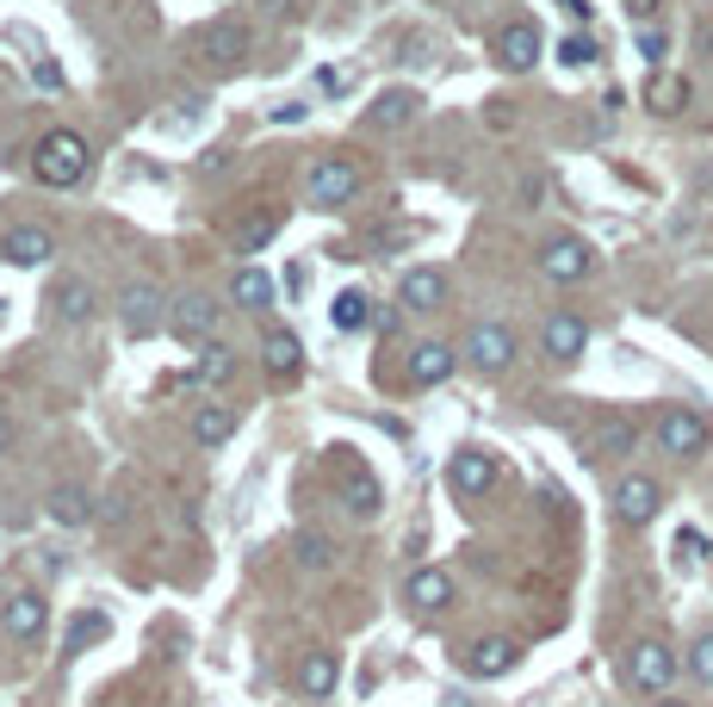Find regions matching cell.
Returning <instances> with one entry per match:
<instances>
[{
    "label": "cell",
    "mask_w": 713,
    "mask_h": 707,
    "mask_svg": "<svg viewBox=\"0 0 713 707\" xmlns=\"http://www.w3.org/2000/svg\"><path fill=\"white\" fill-rule=\"evenodd\" d=\"M87 168H94V149H87V137L81 131H50V137H38V156H32V174L44 180V187H81L87 180Z\"/></svg>",
    "instance_id": "cell-1"
},
{
    "label": "cell",
    "mask_w": 713,
    "mask_h": 707,
    "mask_svg": "<svg viewBox=\"0 0 713 707\" xmlns=\"http://www.w3.org/2000/svg\"><path fill=\"white\" fill-rule=\"evenodd\" d=\"M329 478H335V503H348V516H360V521L379 516L385 485L373 478V466L354 447H329Z\"/></svg>",
    "instance_id": "cell-2"
},
{
    "label": "cell",
    "mask_w": 713,
    "mask_h": 707,
    "mask_svg": "<svg viewBox=\"0 0 713 707\" xmlns=\"http://www.w3.org/2000/svg\"><path fill=\"white\" fill-rule=\"evenodd\" d=\"M360 193V168L354 156H317L311 174H304V199L317 205V211H335V205H348Z\"/></svg>",
    "instance_id": "cell-3"
},
{
    "label": "cell",
    "mask_w": 713,
    "mask_h": 707,
    "mask_svg": "<svg viewBox=\"0 0 713 707\" xmlns=\"http://www.w3.org/2000/svg\"><path fill=\"white\" fill-rule=\"evenodd\" d=\"M187 50L211 69H237L242 56H249V32H242L237 19H206V25H192Z\"/></svg>",
    "instance_id": "cell-4"
},
{
    "label": "cell",
    "mask_w": 713,
    "mask_h": 707,
    "mask_svg": "<svg viewBox=\"0 0 713 707\" xmlns=\"http://www.w3.org/2000/svg\"><path fill=\"white\" fill-rule=\"evenodd\" d=\"M707 440H713V428H707L701 409H664V416H658V447H664L670 459L707 454Z\"/></svg>",
    "instance_id": "cell-5"
},
{
    "label": "cell",
    "mask_w": 713,
    "mask_h": 707,
    "mask_svg": "<svg viewBox=\"0 0 713 707\" xmlns=\"http://www.w3.org/2000/svg\"><path fill=\"white\" fill-rule=\"evenodd\" d=\"M118 323H125L130 342H149V335L168 323V304H161V292L149 280H137V285H125V292H118Z\"/></svg>",
    "instance_id": "cell-6"
},
{
    "label": "cell",
    "mask_w": 713,
    "mask_h": 707,
    "mask_svg": "<svg viewBox=\"0 0 713 707\" xmlns=\"http://www.w3.org/2000/svg\"><path fill=\"white\" fill-rule=\"evenodd\" d=\"M627 683L646 695H664L670 683H677V652H670L664 640H639L633 652H627Z\"/></svg>",
    "instance_id": "cell-7"
},
{
    "label": "cell",
    "mask_w": 713,
    "mask_h": 707,
    "mask_svg": "<svg viewBox=\"0 0 713 707\" xmlns=\"http://www.w3.org/2000/svg\"><path fill=\"white\" fill-rule=\"evenodd\" d=\"M491 56H496L503 75H527V69L539 63V25H534V19H508V25H496Z\"/></svg>",
    "instance_id": "cell-8"
},
{
    "label": "cell",
    "mask_w": 713,
    "mask_h": 707,
    "mask_svg": "<svg viewBox=\"0 0 713 707\" xmlns=\"http://www.w3.org/2000/svg\"><path fill=\"white\" fill-rule=\"evenodd\" d=\"M218 323H223V304L218 299H175L168 304V330H175V342L199 347V342H218Z\"/></svg>",
    "instance_id": "cell-9"
},
{
    "label": "cell",
    "mask_w": 713,
    "mask_h": 707,
    "mask_svg": "<svg viewBox=\"0 0 713 707\" xmlns=\"http://www.w3.org/2000/svg\"><path fill=\"white\" fill-rule=\"evenodd\" d=\"M589 268H596V249H589L584 236H553L546 249H539V273L558 285H577L589 280Z\"/></svg>",
    "instance_id": "cell-10"
},
{
    "label": "cell",
    "mask_w": 713,
    "mask_h": 707,
    "mask_svg": "<svg viewBox=\"0 0 713 707\" xmlns=\"http://www.w3.org/2000/svg\"><path fill=\"white\" fill-rule=\"evenodd\" d=\"M465 361L478 366V373H508L515 366V330L508 323H478L472 335H465Z\"/></svg>",
    "instance_id": "cell-11"
},
{
    "label": "cell",
    "mask_w": 713,
    "mask_h": 707,
    "mask_svg": "<svg viewBox=\"0 0 713 707\" xmlns=\"http://www.w3.org/2000/svg\"><path fill=\"white\" fill-rule=\"evenodd\" d=\"M658 503H664V490H658V478H646V471H627L615 485V516L627 521V528H646V521L658 516Z\"/></svg>",
    "instance_id": "cell-12"
},
{
    "label": "cell",
    "mask_w": 713,
    "mask_h": 707,
    "mask_svg": "<svg viewBox=\"0 0 713 707\" xmlns=\"http://www.w3.org/2000/svg\"><path fill=\"white\" fill-rule=\"evenodd\" d=\"M539 347H546L558 366H570V361L589 347V323H584L577 311H553L546 323H539Z\"/></svg>",
    "instance_id": "cell-13"
},
{
    "label": "cell",
    "mask_w": 713,
    "mask_h": 707,
    "mask_svg": "<svg viewBox=\"0 0 713 707\" xmlns=\"http://www.w3.org/2000/svg\"><path fill=\"white\" fill-rule=\"evenodd\" d=\"M0 627L13 633L19 645H38L50 627V602L38 596V590H19V596H7V609H0Z\"/></svg>",
    "instance_id": "cell-14"
},
{
    "label": "cell",
    "mask_w": 713,
    "mask_h": 707,
    "mask_svg": "<svg viewBox=\"0 0 713 707\" xmlns=\"http://www.w3.org/2000/svg\"><path fill=\"white\" fill-rule=\"evenodd\" d=\"M447 485L460 490V497H484L496 485V459L484 447H460V454L447 459Z\"/></svg>",
    "instance_id": "cell-15"
},
{
    "label": "cell",
    "mask_w": 713,
    "mask_h": 707,
    "mask_svg": "<svg viewBox=\"0 0 713 707\" xmlns=\"http://www.w3.org/2000/svg\"><path fill=\"white\" fill-rule=\"evenodd\" d=\"M0 254H7L13 268H44V261H56V236H50L44 223H19V230H7Z\"/></svg>",
    "instance_id": "cell-16"
},
{
    "label": "cell",
    "mask_w": 713,
    "mask_h": 707,
    "mask_svg": "<svg viewBox=\"0 0 713 707\" xmlns=\"http://www.w3.org/2000/svg\"><path fill=\"white\" fill-rule=\"evenodd\" d=\"M453 366H460V354H453L447 342H416L410 361H403V378H410V385H447Z\"/></svg>",
    "instance_id": "cell-17"
},
{
    "label": "cell",
    "mask_w": 713,
    "mask_h": 707,
    "mask_svg": "<svg viewBox=\"0 0 713 707\" xmlns=\"http://www.w3.org/2000/svg\"><path fill=\"white\" fill-rule=\"evenodd\" d=\"M94 285L87 280H56L50 285V316H56V323H69V330H81V323H94Z\"/></svg>",
    "instance_id": "cell-18"
},
{
    "label": "cell",
    "mask_w": 713,
    "mask_h": 707,
    "mask_svg": "<svg viewBox=\"0 0 713 707\" xmlns=\"http://www.w3.org/2000/svg\"><path fill=\"white\" fill-rule=\"evenodd\" d=\"M403 596H410V609L441 614V609H453V578H447L441 565H422V571H410V583H403Z\"/></svg>",
    "instance_id": "cell-19"
},
{
    "label": "cell",
    "mask_w": 713,
    "mask_h": 707,
    "mask_svg": "<svg viewBox=\"0 0 713 707\" xmlns=\"http://www.w3.org/2000/svg\"><path fill=\"white\" fill-rule=\"evenodd\" d=\"M639 447V423L633 416H596V428H589V454L596 459H620Z\"/></svg>",
    "instance_id": "cell-20"
},
{
    "label": "cell",
    "mask_w": 713,
    "mask_h": 707,
    "mask_svg": "<svg viewBox=\"0 0 713 707\" xmlns=\"http://www.w3.org/2000/svg\"><path fill=\"white\" fill-rule=\"evenodd\" d=\"M515 664H522V645L503 640V633H496V640H478L472 652H465V676H508Z\"/></svg>",
    "instance_id": "cell-21"
},
{
    "label": "cell",
    "mask_w": 713,
    "mask_h": 707,
    "mask_svg": "<svg viewBox=\"0 0 713 707\" xmlns=\"http://www.w3.org/2000/svg\"><path fill=\"white\" fill-rule=\"evenodd\" d=\"M230 373H237V354H230L223 342H199V347H192V366H187V385H192V392L223 385Z\"/></svg>",
    "instance_id": "cell-22"
},
{
    "label": "cell",
    "mask_w": 713,
    "mask_h": 707,
    "mask_svg": "<svg viewBox=\"0 0 713 707\" xmlns=\"http://www.w3.org/2000/svg\"><path fill=\"white\" fill-rule=\"evenodd\" d=\"M416 112H422V94H416V87H385V94L373 100V112H366V125H373V131H397V125H410Z\"/></svg>",
    "instance_id": "cell-23"
},
{
    "label": "cell",
    "mask_w": 713,
    "mask_h": 707,
    "mask_svg": "<svg viewBox=\"0 0 713 707\" xmlns=\"http://www.w3.org/2000/svg\"><path fill=\"white\" fill-rule=\"evenodd\" d=\"M273 236H280V211H273V205H254L249 218H237V230H230V249H237V254H261Z\"/></svg>",
    "instance_id": "cell-24"
},
{
    "label": "cell",
    "mask_w": 713,
    "mask_h": 707,
    "mask_svg": "<svg viewBox=\"0 0 713 707\" xmlns=\"http://www.w3.org/2000/svg\"><path fill=\"white\" fill-rule=\"evenodd\" d=\"M335 683H342V664H335V652H304V658H298V689H304V701H329Z\"/></svg>",
    "instance_id": "cell-25"
},
{
    "label": "cell",
    "mask_w": 713,
    "mask_h": 707,
    "mask_svg": "<svg viewBox=\"0 0 713 707\" xmlns=\"http://www.w3.org/2000/svg\"><path fill=\"white\" fill-rule=\"evenodd\" d=\"M261 361H268V373L273 378H292L304 366V342H298V330H280L273 323L268 335H261Z\"/></svg>",
    "instance_id": "cell-26"
},
{
    "label": "cell",
    "mask_w": 713,
    "mask_h": 707,
    "mask_svg": "<svg viewBox=\"0 0 713 707\" xmlns=\"http://www.w3.org/2000/svg\"><path fill=\"white\" fill-rule=\"evenodd\" d=\"M441 299H447V280L434 268H410L403 285H397V304H403V311H434Z\"/></svg>",
    "instance_id": "cell-27"
},
{
    "label": "cell",
    "mask_w": 713,
    "mask_h": 707,
    "mask_svg": "<svg viewBox=\"0 0 713 707\" xmlns=\"http://www.w3.org/2000/svg\"><path fill=\"white\" fill-rule=\"evenodd\" d=\"M187 428H192V440H199V447H223V440L237 435V404H199Z\"/></svg>",
    "instance_id": "cell-28"
},
{
    "label": "cell",
    "mask_w": 713,
    "mask_h": 707,
    "mask_svg": "<svg viewBox=\"0 0 713 707\" xmlns=\"http://www.w3.org/2000/svg\"><path fill=\"white\" fill-rule=\"evenodd\" d=\"M50 521H63V528H87L94 521V497L81 485H56L50 490Z\"/></svg>",
    "instance_id": "cell-29"
},
{
    "label": "cell",
    "mask_w": 713,
    "mask_h": 707,
    "mask_svg": "<svg viewBox=\"0 0 713 707\" xmlns=\"http://www.w3.org/2000/svg\"><path fill=\"white\" fill-rule=\"evenodd\" d=\"M230 299H237V311H268V304H273V280L261 268H237V273H230Z\"/></svg>",
    "instance_id": "cell-30"
},
{
    "label": "cell",
    "mask_w": 713,
    "mask_h": 707,
    "mask_svg": "<svg viewBox=\"0 0 713 707\" xmlns=\"http://www.w3.org/2000/svg\"><path fill=\"white\" fill-rule=\"evenodd\" d=\"M292 559H298L304 571H329L335 565V540L323 534V528H298V534H292Z\"/></svg>",
    "instance_id": "cell-31"
},
{
    "label": "cell",
    "mask_w": 713,
    "mask_h": 707,
    "mask_svg": "<svg viewBox=\"0 0 713 707\" xmlns=\"http://www.w3.org/2000/svg\"><path fill=\"white\" fill-rule=\"evenodd\" d=\"M329 323H335V335H360L366 323H373V299H366V292H342V299L329 304Z\"/></svg>",
    "instance_id": "cell-32"
},
{
    "label": "cell",
    "mask_w": 713,
    "mask_h": 707,
    "mask_svg": "<svg viewBox=\"0 0 713 707\" xmlns=\"http://www.w3.org/2000/svg\"><path fill=\"white\" fill-rule=\"evenodd\" d=\"M646 106L664 112V118H670V112H682V106H689V81H682V75H651L646 81Z\"/></svg>",
    "instance_id": "cell-33"
},
{
    "label": "cell",
    "mask_w": 713,
    "mask_h": 707,
    "mask_svg": "<svg viewBox=\"0 0 713 707\" xmlns=\"http://www.w3.org/2000/svg\"><path fill=\"white\" fill-rule=\"evenodd\" d=\"M106 633H112V621H106V614H75V627H69V652H87V645H94V640H106Z\"/></svg>",
    "instance_id": "cell-34"
},
{
    "label": "cell",
    "mask_w": 713,
    "mask_h": 707,
    "mask_svg": "<svg viewBox=\"0 0 713 707\" xmlns=\"http://www.w3.org/2000/svg\"><path fill=\"white\" fill-rule=\"evenodd\" d=\"M689 676L713 689V633H701V640L689 645Z\"/></svg>",
    "instance_id": "cell-35"
},
{
    "label": "cell",
    "mask_w": 713,
    "mask_h": 707,
    "mask_svg": "<svg viewBox=\"0 0 713 707\" xmlns=\"http://www.w3.org/2000/svg\"><path fill=\"white\" fill-rule=\"evenodd\" d=\"M707 534H701V528H682L677 534V565H701V559H707Z\"/></svg>",
    "instance_id": "cell-36"
},
{
    "label": "cell",
    "mask_w": 713,
    "mask_h": 707,
    "mask_svg": "<svg viewBox=\"0 0 713 707\" xmlns=\"http://www.w3.org/2000/svg\"><path fill=\"white\" fill-rule=\"evenodd\" d=\"M596 56H602V50L589 44V38H565V44H558V63H570V69H584V63H596Z\"/></svg>",
    "instance_id": "cell-37"
},
{
    "label": "cell",
    "mask_w": 713,
    "mask_h": 707,
    "mask_svg": "<svg viewBox=\"0 0 713 707\" xmlns=\"http://www.w3.org/2000/svg\"><path fill=\"white\" fill-rule=\"evenodd\" d=\"M317 87L342 100V94H354V75H348V69H317Z\"/></svg>",
    "instance_id": "cell-38"
},
{
    "label": "cell",
    "mask_w": 713,
    "mask_h": 707,
    "mask_svg": "<svg viewBox=\"0 0 713 707\" xmlns=\"http://www.w3.org/2000/svg\"><path fill=\"white\" fill-rule=\"evenodd\" d=\"M639 56H646V63L664 56V32H658V25H639Z\"/></svg>",
    "instance_id": "cell-39"
},
{
    "label": "cell",
    "mask_w": 713,
    "mask_h": 707,
    "mask_svg": "<svg viewBox=\"0 0 713 707\" xmlns=\"http://www.w3.org/2000/svg\"><path fill=\"white\" fill-rule=\"evenodd\" d=\"M32 81L56 94V87H63V69H56V63H32Z\"/></svg>",
    "instance_id": "cell-40"
},
{
    "label": "cell",
    "mask_w": 713,
    "mask_h": 707,
    "mask_svg": "<svg viewBox=\"0 0 713 707\" xmlns=\"http://www.w3.org/2000/svg\"><path fill=\"white\" fill-rule=\"evenodd\" d=\"M658 7H664V0H627V13H633L639 25H646V19H658Z\"/></svg>",
    "instance_id": "cell-41"
},
{
    "label": "cell",
    "mask_w": 713,
    "mask_h": 707,
    "mask_svg": "<svg viewBox=\"0 0 713 707\" xmlns=\"http://www.w3.org/2000/svg\"><path fill=\"white\" fill-rule=\"evenodd\" d=\"M273 125H304V106H292V100H285V106H273Z\"/></svg>",
    "instance_id": "cell-42"
},
{
    "label": "cell",
    "mask_w": 713,
    "mask_h": 707,
    "mask_svg": "<svg viewBox=\"0 0 713 707\" xmlns=\"http://www.w3.org/2000/svg\"><path fill=\"white\" fill-rule=\"evenodd\" d=\"M565 13L570 19H589V0H565Z\"/></svg>",
    "instance_id": "cell-43"
},
{
    "label": "cell",
    "mask_w": 713,
    "mask_h": 707,
    "mask_svg": "<svg viewBox=\"0 0 713 707\" xmlns=\"http://www.w3.org/2000/svg\"><path fill=\"white\" fill-rule=\"evenodd\" d=\"M7 447H13V423H7V416H0V454H7Z\"/></svg>",
    "instance_id": "cell-44"
},
{
    "label": "cell",
    "mask_w": 713,
    "mask_h": 707,
    "mask_svg": "<svg viewBox=\"0 0 713 707\" xmlns=\"http://www.w3.org/2000/svg\"><path fill=\"white\" fill-rule=\"evenodd\" d=\"M658 707H689V701H658Z\"/></svg>",
    "instance_id": "cell-45"
}]
</instances>
